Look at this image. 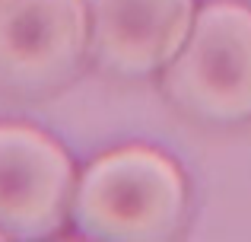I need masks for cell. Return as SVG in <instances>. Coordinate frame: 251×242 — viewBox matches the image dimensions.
Masks as SVG:
<instances>
[{"label":"cell","mask_w":251,"mask_h":242,"mask_svg":"<svg viewBox=\"0 0 251 242\" xmlns=\"http://www.w3.org/2000/svg\"><path fill=\"white\" fill-rule=\"evenodd\" d=\"M70 214L83 236L99 242L169 239L184 217V175L162 150H111L80 175Z\"/></svg>","instance_id":"obj_1"},{"label":"cell","mask_w":251,"mask_h":242,"mask_svg":"<svg viewBox=\"0 0 251 242\" xmlns=\"http://www.w3.org/2000/svg\"><path fill=\"white\" fill-rule=\"evenodd\" d=\"M166 93L213 121L251 115V10L216 0L194 13L181 51L166 64Z\"/></svg>","instance_id":"obj_2"},{"label":"cell","mask_w":251,"mask_h":242,"mask_svg":"<svg viewBox=\"0 0 251 242\" xmlns=\"http://www.w3.org/2000/svg\"><path fill=\"white\" fill-rule=\"evenodd\" d=\"M74 194L67 150L32 124H0V233L42 239L61 230Z\"/></svg>","instance_id":"obj_3"},{"label":"cell","mask_w":251,"mask_h":242,"mask_svg":"<svg viewBox=\"0 0 251 242\" xmlns=\"http://www.w3.org/2000/svg\"><path fill=\"white\" fill-rule=\"evenodd\" d=\"M89 48L86 0H0V83L38 89L61 83Z\"/></svg>","instance_id":"obj_4"},{"label":"cell","mask_w":251,"mask_h":242,"mask_svg":"<svg viewBox=\"0 0 251 242\" xmlns=\"http://www.w3.org/2000/svg\"><path fill=\"white\" fill-rule=\"evenodd\" d=\"M86 6L92 54L127 77L166 67L194 23V0H86Z\"/></svg>","instance_id":"obj_5"},{"label":"cell","mask_w":251,"mask_h":242,"mask_svg":"<svg viewBox=\"0 0 251 242\" xmlns=\"http://www.w3.org/2000/svg\"><path fill=\"white\" fill-rule=\"evenodd\" d=\"M0 239H6V236H3V233H0Z\"/></svg>","instance_id":"obj_6"}]
</instances>
